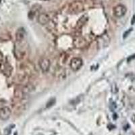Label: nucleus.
I'll return each mask as SVG.
<instances>
[{
  "label": "nucleus",
  "instance_id": "14",
  "mask_svg": "<svg viewBox=\"0 0 135 135\" xmlns=\"http://www.w3.org/2000/svg\"><path fill=\"white\" fill-rule=\"evenodd\" d=\"M134 58H135V55H132V56H130V57H128V61H131V60H132V59H134Z\"/></svg>",
  "mask_w": 135,
  "mask_h": 135
},
{
  "label": "nucleus",
  "instance_id": "16",
  "mask_svg": "<svg viewBox=\"0 0 135 135\" xmlns=\"http://www.w3.org/2000/svg\"><path fill=\"white\" fill-rule=\"evenodd\" d=\"M42 1H48V0H42Z\"/></svg>",
  "mask_w": 135,
  "mask_h": 135
},
{
  "label": "nucleus",
  "instance_id": "10",
  "mask_svg": "<svg viewBox=\"0 0 135 135\" xmlns=\"http://www.w3.org/2000/svg\"><path fill=\"white\" fill-rule=\"evenodd\" d=\"M12 68L10 65L9 64H5L3 66V72H4L5 74H6L7 76H9L12 73Z\"/></svg>",
  "mask_w": 135,
  "mask_h": 135
},
{
  "label": "nucleus",
  "instance_id": "1",
  "mask_svg": "<svg viewBox=\"0 0 135 135\" xmlns=\"http://www.w3.org/2000/svg\"><path fill=\"white\" fill-rule=\"evenodd\" d=\"M84 9V5L83 2L79 0H76L70 3L68 11L70 14H76L80 13Z\"/></svg>",
  "mask_w": 135,
  "mask_h": 135
},
{
  "label": "nucleus",
  "instance_id": "8",
  "mask_svg": "<svg viewBox=\"0 0 135 135\" xmlns=\"http://www.w3.org/2000/svg\"><path fill=\"white\" fill-rule=\"evenodd\" d=\"M50 21V16L47 13H41L38 16V22L41 25H45Z\"/></svg>",
  "mask_w": 135,
  "mask_h": 135
},
{
  "label": "nucleus",
  "instance_id": "15",
  "mask_svg": "<svg viewBox=\"0 0 135 135\" xmlns=\"http://www.w3.org/2000/svg\"><path fill=\"white\" fill-rule=\"evenodd\" d=\"M3 59V55L2 52H0V60H2Z\"/></svg>",
  "mask_w": 135,
  "mask_h": 135
},
{
  "label": "nucleus",
  "instance_id": "11",
  "mask_svg": "<svg viewBox=\"0 0 135 135\" xmlns=\"http://www.w3.org/2000/svg\"><path fill=\"white\" fill-rule=\"evenodd\" d=\"M55 103V99H52L49 100L47 102V103L46 104V108H50L51 106L54 105V104Z\"/></svg>",
  "mask_w": 135,
  "mask_h": 135
},
{
  "label": "nucleus",
  "instance_id": "9",
  "mask_svg": "<svg viewBox=\"0 0 135 135\" xmlns=\"http://www.w3.org/2000/svg\"><path fill=\"white\" fill-rule=\"evenodd\" d=\"M88 21V16L86 15L83 16L82 17H80V19L78 20V21L76 23V26L78 28H81L82 26H84L85 24L86 23V22Z\"/></svg>",
  "mask_w": 135,
  "mask_h": 135
},
{
  "label": "nucleus",
  "instance_id": "13",
  "mask_svg": "<svg viewBox=\"0 0 135 135\" xmlns=\"http://www.w3.org/2000/svg\"><path fill=\"white\" fill-rule=\"evenodd\" d=\"M131 25H134L135 24V14H134L133 15V16H132V19H131Z\"/></svg>",
  "mask_w": 135,
  "mask_h": 135
},
{
  "label": "nucleus",
  "instance_id": "7",
  "mask_svg": "<svg viewBox=\"0 0 135 135\" xmlns=\"http://www.w3.org/2000/svg\"><path fill=\"white\" fill-rule=\"evenodd\" d=\"M25 36H26V32L24 28H19L16 32V41L18 43H20L25 39Z\"/></svg>",
  "mask_w": 135,
  "mask_h": 135
},
{
  "label": "nucleus",
  "instance_id": "5",
  "mask_svg": "<svg viewBox=\"0 0 135 135\" xmlns=\"http://www.w3.org/2000/svg\"><path fill=\"white\" fill-rule=\"evenodd\" d=\"M50 61L47 58H42L39 61V66L43 72H47L50 68Z\"/></svg>",
  "mask_w": 135,
  "mask_h": 135
},
{
  "label": "nucleus",
  "instance_id": "3",
  "mask_svg": "<svg viewBox=\"0 0 135 135\" xmlns=\"http://www.w3.org/2000/svg\"><path fill=\"white\" fill-rule=\"evenodd\" d=\"M12 114V110L8 106H4L0 108V119L2 120H8Z\"/></svg>",
  "mask_w": 135,
  "mask_h": 135
},
{
  "label": "nucleus",
  "instance_id": "12",
  "mask_svg": "<svg viewBox=\"0 0 135 135\" xmlns=\"http://www.w3.org/2000/svg\"><path fill=\"white\" fill-rule=\"evenodd\" d=\"M132 28H131V29H129V30H128V31H126V32L124 33V35H123V38H126V37H127L129 35V34L131 33V32L132 31Z\"/></svg>",
  "mask_w": 135,
  "mask_h": 135
},
{
  "label": "nucleus",
  "instance_id": "4",
  "mask_svg": "<svg viewBox=\"0 0 135 135\" xmlns=\"http://www.w3.org/2000/svg\"><path fill=\"white\" fill-rule=\"evenodd\" d=\"M126 10V8L124 5L119 4L114 8V14L117 18H121L125 15Z\"/></svg>",
  "mask_w": 135,
  "mask_h": 135
},
{
  "label": "nucleus",
  "instance_id": "2",
  "mask_svg": "<svg viewBox=\"0 0 135 135\" xmlns=\"http://www.w3.org/2000/svg\"><path fill=\"white\" fill-rule=\"evenodd\" d=\"M83 65V61L80 57H74L72 58L70 63V66L71 69L73 71L76 72L80 70Z\"/></svg>",
  "mask_w": 135,
  "mask_h": 135
},
{
  "label": "nucleus",
  "instance_id": "6",
  "mask_svg": "<svg viewBox=\"0 0 135 135\" xmlns=\"http://www.w3.org/2000/svg\"><path fill=\"white\" fill-rule=\"evenodd\" d=\"M87 41L83 37H78L74 40V45L76 48H83L87 45Z\"/></svg>",
  "mask_w": 135,
  "mask_h": 135
}]
</instances>
